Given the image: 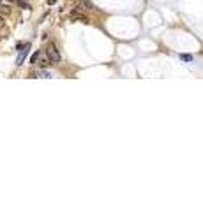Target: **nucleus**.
<instances>
[{"mask_svg":"<svg viewBox=\"0 0 203 211\" xmlns=\"http://www.w3.org/2000/svg\"><path fill=\"white\" fill-rule=\"evenodd\" d=\"M46 55L49 56V60L51 62H60V53H58V49H57V46L53 44V42H49L48 46H46Z\"/></svg>","mask_w":203,"mask_h":211,"instance_id":"1","label":"nucleus"},{"mask_svg":"<svg viewBox=\"0 0 203 211\" xmlns=\"http://www.w3.org/2000/svg\"><path fill=\"white\" fill-rule=\"evenodd\" d=\"M28 48H30V44H25V49L20 51V56H18V60H16V65H18V67H21L23 62H25V58H27V55H28Z\"/></svg>","mask_w":203,"mask_h":211,"instance_id":"2","label":"nucleus"},{"mask_svg":"<svg viewBox=\"0 0 203 211\" xmlns=\"http://www.w3.org/2000/svg\"><path fill=\"white\" fill-rule=\"evenodd\" d=\"M39 58H41V53H39V51H35L34 55H32V60H30V62L34 63V65H37V62H39Z\"/></svg>","mask_w":203,"mask_h":211,"instance_id":"3","label":"nucleus"},{"mask_svg":"<svg viewBox=\"0 0 203 211\" xmlns=\"http://www.w3.org/2000/svg\"><path fill=\"white\" fill-rule=\"evenodd\" d=\"M39 77H44V79H49V77H51V74H49V72H46V70H41V72H39Z\"/></svg>","mask_w":203,"mask_h":211,"instance_id":"4","label":"nucleus"},{"mask_svg":"<svg viewBox=\"0 0 203 211\" xmlns=\"http://www.w3.org/2000/svg\"><path fill=\"white\" fill-rule=\"evenodd\" d=\"M180 58L185 60V62H191V60H193V56H191V55H180Z\"/></svg>","mask_w":203,"mask_h":211,"instance_id":"5","label":"nucleus"},{"mask_svg":"<svg viewBox=\"0 0 203 211\" xmlns=\"http://www.w3.org/2000/svg\"><path fill=\"white\" fill-rule=\"evenodd\" d=\"M18 6L25 9V7H28V4H27V2H25V0H18Z\"/></svg>","mask_w":203,"mask_h":211,"instance_id":"6","label":"nucleus"},{"mask_svg":"<svg viewBox=\"0 0 203 211\" xmlns=\"http://www.w3.org/2000/svg\"><path fill=\"white\" fill-rule=\"evenodd\" d=\"M6 25V20H4V16H0V27H4Z\"/></svg>","mask_w":203,"mask_h":211,"instance_id":"7","label":"nucleus"},{"mask_svg":"<svg viewBox=\"0 0 203 211\" xmlns=\"http://www.w3.org/2000/svg\"><path fill=\"white\" fill-rule=\"evenodd\" d=\"M53 4H57V0H48V6H53Z\"/></svg>","mask_w":203,"mask_h":211,"instance_id":"8","label":"nucleus"}]
</instances>
